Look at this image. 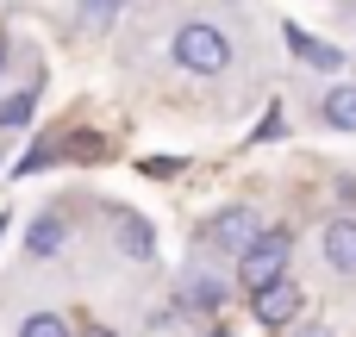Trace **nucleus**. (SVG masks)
Here are the masks:
<instances>
[{
	"mask_svg": "<svg viewBox=\"0 0 356 337\" xmlns=\"http://www.w3.org/2000/svg\"><path fill=\"white\" fill-rule=\"evenodd\" d=\"M288 256H294V238H288V231H263V244L238 263V281H244L250 294H263V288L288 281Z\"/></svg>",
	"mask_w": 356,
	"mask_h": 337,
	"instance_id": "obj_1",
	"label": "nucleus"
},
{
	"mask_svg": "<svg viewBox=\"0 0 356 337\" xmlns=\"http://www.w3.org/2000/svg\"><path fill=\"white\" fill-rule=\"evenodd\" d=\"M175 63L194 69V75H219V69L232 63V44H225V31H213V25H181V31H175Z\"/></svg>",
	"mask_w": 356,
	"mask_h": 337,
	"instance_id": "obj_2",
	"label": "nucleus"
},
{
	"mask_svg": "<svg viewBox=\"0 0 356 337\" xmlns=\"http://www.w3.org/2000/svg\"><path fill=\"white\" fill-rule=\"evenodd\" d=\"M207 244H219V250H232L238 263L263 244V225H257V213L250 206H225V213H213L207 219Z\"/></svg>",
	"mask_w": 356,
	"mask_h": 337,
	"instance_id": "obj_3",
	"label": "nucleus"
},
{
	"mask_svg": "<svg viewBox=\"0 0 356 337\" xmlns=\"http://www.w3.org/2000/svg\"><path fill=\"white\" fill-rule=\"evenodd\" d=\"M282 38H288V50H300V63H307V69H325V75H338V69H344V50H338V44L307 38L300 25H282Z\"/></svg>",
	"mask_w": 356,
	"mask_h": 337,
	"instance_id": "obj_4",
	"label": "nucleus"
},
{
	"mask_svg": "<svg viewBox=\"0 0 356 337\" xmlns=\"http://www.w3.org/2000/svg\"><path fill=\"white\" fill-rule=\"evenodd\" d=\"M250 300H257V325H269V331L300 313V288H294V281H275V288H263V294H250Z\"/></svg>",
	"mask_w": 356,
	"mask_h": 337,
	"instance_id": "obj_5",
	"label": "nucleus"
},
{
	"mask_svg": "<svg viewBox=\"0 0 356 337\" xmlns=\"http://www.w3.org/2000/svg\"><path fill=\"white\" fill-rule=\"evenodd\" d=\"M113 238H119V250H125L131 263H150V256H156V231H150L138 213H119V219H113Z\"/></svg>",
	"mask_w": 356,
	"mask_h": 337,
	"instance_id": "obj_6",
	"label": "nucleus"
},
{
	"mask_svg": "<svg viewBox=\"0 0 356 337\" xmlns=\"http://www.w3.org/2000/svg\"><path fill=\"white\" fill-rule=\"evenodd\" d=\"M181 300H188V313H219L225 306V281L219 275H181Z\"/></svg>",
	"mask_w": 356,
	"mask_h": 337,
	"instance_id": "obj_7",
	"label": "nucleus"
},
{
	"mask_svg": "<svg viewBox=\"0 0 356 337\" xmlns=\"http://www.w3.org/2000/svg\"><path fill=\"white\" fill-rule=\"evenodd\" d=\"M325 263L356 275V219H332L325 225Z\"/></svg>",
	"mask_w": 356,
	"mask_h": 337,
	"instance_id": "obj_8",
	"label": "nucleus"
},
{
	"mask_svg": "<svg viewBox=\"0 0 356 337\" xmlns=\"http://www.w3.org/2000/svg\"><path fill=\"white\" fill-rule=\"evenodd\" d=\"M319 106H325V125H338V131H356V88H332Z\"/></svg>",
	"mask_w": 356,
	"mask_h": 337,
	"instance_id": "obj_9",
	"label": "nucleus"
},
{
	"mask_svg": "<svg viewBox=\"0 0 356 337\" xmlns=\"http://www.w3.org/2000/svg\"><path fill=\"white\" fill-rule=\"evenodd\" d=\"M56 244H63V219H38V225L25 231V250H31V256H56Z\"/></svg>",
	"mask_w": 356,
	"mask_h": 337,
	"instance_id": "obj_10",
	"label": "nucleus"
},
{
	"mask_svg": "<svg viewBox=\"0 0 356 337\" xmlns=\"http://www.w3.org/2000/svg\"><path fill=\"white\" fill-rule=\"evenodd\" d=\"M31 113H38V100H31V94H6V100H0V125H6V131L31 125Z\"/></svg>",
	"mask_w": 356,
	"mask_h": 337,
	"instance_id": "obj_11",
	"label": "nucleus"
},
{
	"mask_svg": "<svg viewBox=\"0 0 356 337\" xmlns=\"http://www.w3.org/2000/svg\"><path fill=\"white\" fill-rule=\"evenodd\" d=\"M113 19H119V0H81V25L88 31H106Z\"/></svg>",
	"mask_w": 356,
	"mask_h": 337,
	"instance_id": "obj_12",
	"label": "nucleus"
},
{
	"mask_svg": "<svg viewBox=\"0 0 356 337\" xmlns=\"http://www.w3.org/2000/svg\"><path fill=\"white\" fill-rule=\"evenodd\" d=\"M19 337H69V325H63L56 313H31V319L19 325Z\"/></svg>",
	"mask_w": 356,
	"mask_h": 337,
	"instance_id": "obj_13",
	"label": "nucleus"
},
{
	"mask_svg": "<svg viewBox=\"0 0 356 337\" xmlns=\"http://www.w3.org/2000/svg\"><path fill=\"white\" fill-rule=\"evenodd\" d=\"M56 163V144H31L19 163H13V175H38V169H50Z\"/></svg>",
	"mask_w": 356,
	"mask_h": 337,
	"instance_id": "obj_14",
	"label": "nucleus"
},
{
	"mask_svg": "<svg viewBox=\"0 0 356 337\" xmlns=\"http://www.w3.org/2000/svg\"><path fill=\"white\" fill-rule=\"evenodd\" d=\"M69 156H75V163H94V156H100V138H94V131L69 138Z\"/></svg>",
	"mask_w": 356,
	"mask_h": 337,
	"instance_id": "obj_15",
	"label": "nucleus"
},
{
	"mask_svg": "<svg viewBox=\"0 0 356 337\" xmlns=\"http://www.w3.org/2000/svg\"><path fill=\"white\" fill-rule=\"evenodd\" d=\"M300 337H325V331H300Z\"/></svg>",
	"mask_w": 356,
	"mask_h": 337,
	"instance_id": "obj_16",
	"label": "nucleus"
},
{
	"mask_svg": "<svg viewBox=\"0 0 356 337\" xmlns=\"http://www.w3.org/2000/svg\"><path fill=\"white\" fill-rule=\"evenodd\" d=\"M88 337H113V331H88Z\"/></svg>",
	"mask_w": 356,
	"mask_h": 337,
	"instance_id": "obj_17",
	"label": "nucleus"
},
{
	"mask_svg": "<svg viewBox=\"0 0 356 337\" xmlns=\"http://www.w3.org/2000/svg\"><path fill=\"white\" fill-rule=\"evenodd\" d=\"M0 231H6V213H0Z\"/></svg>",
	"mask_w": 356,
	"mask_h": 337,
	"instance_id": "obj_18",
	"label": "nucleus"
},
{
	"mask_svg": "<svg viewBox=\"0 0 356 337\" xmlns=\"http://www.w3.org/2000/svg\"><path fill=\"white\" fill-rule=\"evenodd\" d=\"M213 337H219V331H213Z\"/></svg>",
	"mask_w": 356,
	"mask_h": 337,
	"instance_id": "obj_19",
	"label": "nucleus"
}]
</instances>
